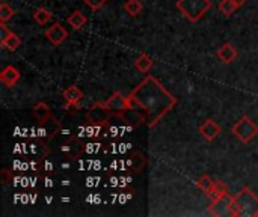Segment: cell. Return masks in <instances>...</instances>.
<instances>
[{"mask_svg": "<svg viewBox=\"0 0 258 217\" xmlns=\"http://www.w3.org/2000/svg\"><path fill=\"white\" fill-rule=\"evenodd\" d=\"M127 98L131 109L137 104L147 110V122L150 128H153L177 104V98L153 75L145 77V80Z\"/></svg>", "mask_w": 258, "mask_h": 217, "instance_id": "cell-1", "label": "cell"}, {"mask_svg": "<svg viewBox=\"0 0 258 217\" xmlns=\"http://www.w3.org/2000/svg\"><path fill=\"white\" fill-rule=\"evenodd\" d=\"M232 214H234V217H237V216L255 217V216H258V198L251 192L249 187L242 189L234 196Z\"/></svg>", "mask_w": 258, "mask_h": 217, "instance_id": "cell-2", "label": "cell"}, {"mask_svg": "<svg viewBox=\"0 0 258 217\" xmlns=\"http://www.w3.org/2000/svg\"><path fill=\"white\" fill-rule=\"evenodd\" d=\"M211 8L210 0H178L177 9L189 18L190 22H198Z\"/></svg>", "mask_w": 258, "mask_h": 217, "instance_id": "cell-3", "label": "cell"}, {"mask_svg": "<svg viewBox=\"0 0 258 217\" xmlns=\"http://www.w3.org/2000/svg\"><path fill=\"white\" fill-rule=\"evenodd\" d=\"M232 134L243 144H249L254 137L258 134V125L251 120L249 116H243L239 122H235L232 127Z\"/></svg>", "mask_w": 258, "mask_h": 217, "instance_id": "cell-4", "label": "cell"}, {"mask_svg": "<svg viewBox=\"0 0 258 217\" xmlns=\"http://www.w3.org/2000/svg\"><path fill=\"white\" fill-rule=\"evenodd\" d=\"M232 202H234V196L224 193L221 196H217V198L211 199V204L208 207V213L211 216H221V217L234 216L232 214Z\"/></svg>", "mask_w": 258, "mask_h": 217, "instance_id": "cell-5", "label": "cell"}, {"mask_svg": "<svg viewBox=\"0 0 258 217\" xmlns=\"http://www.w3.org/2000/svg\"><path fill=\"white\" fill-rule=\"evenodd\" d=\"M104 106L110 113H116V115H121L127 110H131L129 98H126L121 92H113L109 100L104 103Z\"/></svg>", "mask_w": 258, "mask_h": 217, "instance_id": "cell-6", "label": "cell"}, {"mask_svg": "<svg viewBox=\"0 0 258 217\" xmlns=\"http://www.w3.org/2000/svg\"><path fill=\"white\" fill-rule=\"evenodd\" d=\"M110 116V112L106 109L104 103L95 104L89 112H88V121L92 124H104Z\"/></svg>", "mask_w": 258, "mask_h": 217, "instance_id": "cell-7", "label": "cell"}, {"mask_svg": "<svg viewBox=\"0 0 258 217\" xmlns=\"http://www.w3.org/2000/svg\"><path fill=\"white\" fill-rule=\"evenodd\" d=\"M46 36L49 38V41H50L52 44L59 46V44H62V43L65 41V39H67L68 32H67V29H65L64 26H61L59 23H56V24H53L50 29L46 30Z\"/></svg>", "mask_w": 258, "mask_h": 217, "instance_id": "cell-8", "label": "cell"}, {"mask_svg": "<svg viewBox=\"0 0 258 217\" xmlns=\"http://www.w3.org/2000/svg\"><path fill=\"white\" fill-rule=\"evenodd\" d=\"M200 134L204 137L206 141L211 142L221 134V127H219V124L214 122L213 120H207V121H204L200 125Z\"/></svg>", "mask_w": 258, "mask_h": 217, "instance_id": "cell-9", "label": "cell"}, {"mask_svg": "<svg viewBox=\"0 0 258 217\" xmlns=\"http://www.w3.org/2000/svg\"><path fill=\"white\" fill-rule=\"evenodd\" d=\"M0 80H2L6 86H14L20 80V71L15 67L8 65L3 68L2 72H0Z\"/></svg>", "mask_w": 258, "mask_h": 217, "instance_id": "cell-10", "label": "cell"}, {"mask_svg": "<svg viewBox=\"0 0 258 217\" xmlns=\"http://www.w3.org/2000/svg\"><path fill=\"white\" fill-rule=\"evenodd\" d=\"M217 57H219L224 64H231L237 59V50L231 44H224L217 50Z\"/></svg>", "mask_w": 258, "mask_h": 217, "instance_id": "cell-11", "label": "cell"}, {"mask_svg": "<svg viewBox=\"0 0 258 217\" xmlns=\"http://www.w3.org/2000/svg\"><path fill=\"white\" fill-rule=\"evenodd\" d=\"M62 96L65 98V101H67L68 106H76L83 98V92L77 86H70L64 91Z\"/></svg>", "mask_w": 258, "mask_h": 217, "instance_id": "cell-12", "label": "cell"}, {"mask_svg": "<svg viewBox=\"0 0 258 217\" xmlns=\"http://www.w3.org/2000/svg\"><path fill=\"white\" fill-rule=\"evenodd\" d=\"M67 22H68V24L73 27V29H76V30H78V29H82L85 24H86V17H85V14L82 12V11H74L68 18H67Z\"/></svg>", "mask_w": 258, "mask_h": 217, "instance_id": "cell-13", "label": "cell"}, {"mask_svg": "<svg viewBox=\"0 0 258 217\" xmlns=\"http://www.w3.org/2000/svg\"><path fill=\"white\" fill-rule=\"evenodd\" d=\"M134 67L141 71V72H148L153 67V61H151V57L148 54H141L137 59H136V62H134Z\"/></svg>", "mask_w": 258, "mask_h": 217, "instance_id": "cell-14", "label": "cell"}, {"mask_svg": "<svg viewBox=\"0 0 258 217\" xmlns=\"http://www.w3.org/2000/svg\"><path fill=\"white\" fill-rule=\"evenodd\" d=\"M33 116L36 118L38 121L44 122L47 118L50 116V107L46 104V103H38L35 107H33Z\"/></svg>", "mask_w": 258, "mask_h": 217, "instance_id": "cell-15", "label": "cell"}, {"mask_svg": "<svg viewBox=\"0 0 258 217\" xmlns=\"http://www.w3.org/2000/svg\"><path fill=\"white\" fill-rule=\"evenodd\" d=\"M33 18H35V22L38 23V24H41V26H44V24H47L50 20H52V14L47 11V9H44V8H38L35 12H33Z\"/></svg>", "mask_w": 258, "mask_h": 217, "instance_id": "cell-16", "label": "cell"}, {"mask_svg": "<svg viewBox=\"0 0 258 217\" xmlns=\"http://www.w3.org/2000/svg\"><path fill=\"white\" fill-rule=\"evenodd\" d=\"M196 186H198V189H200L203 193H206V194H208L210 192H211V189H213V186H214V181L210 178L208 175H203L200 180L196 181Z\"/></svg>", "mask_w": 258, "mask_h": 217, "instance_id": "cell-17", "label": "cell"}, {"mask_svg": "<svg viewBox=\"0 0 258 217\" xmlns=\"http://www.w3.org/2000/svg\"><path fill=\"white\" fill-rule=\"evenodd\" d=\"M237 8H239V5H237L234 0H221V3H219V11L227 17H230Z\"/></svg>", "mask_w": 258, "mask_h": 217, "instance_id": "cell-18", "label": "cell"}, {"mask_svg": "<svg viewBox=\"0 0 258 217\" xmlns=\"http://www.w3.org/2000/svg\"><path fill=\"white\" fill-rule=\"evenodd\" d=\"M20 44H22V39H20L15 33H11V36L6 38L5 41L2 43V47H5V48L14 51V50H17V48L20 47Z\"/></svg>", "mask_w": 258, "mask_h": 217, "instance_id": "cell-19", "label": "cell"}, {"mask_svg": "<svg viewBox=\"0 0 258 217\" xmlns=\"http://www.w3.org/2000/svg\"><path fill=\"white\" fill-rule=\"evenodd\" d=\"M224 193H228L227 186H225L222 181H214V186H213L211 192H210L207 196H208L210 199H214V198H217V196H221V194H224Z\"/></svg>", "mask_w": 258, "mask_h": 217, "instance_id": "cell-20", "label": "cell"}, {"mask_svg": "<svg viewBox=\"0 0 258 217\" xmlns=\"http://www.w3.org/2000/svg\"><path fill=\"white\" fill-rule=\"evenodd\" d=\"M124 9L130 15H137L139 12L142 11V5H141L139 0H127V2L124 3Z\"/></svg>", "mask_w": 258, "mask_h": 217, "instance_id": "cell-21", "label": "cell"}, {"mask_svg": "<svg viewBox=\"0 0 258 217\" xmlns=\"http://www.w3.org/2000/svg\"><path fill=\"white\" fill-rule=\"evenodd\" d=\"M14 14H15V11L9 5H6V3L0 5V22L2 23H6L8 20H11L14 17Z\"/></svg>", "mask_w": 258, "mask_h": 217, "instance_id": "cell-22", "label": "cell"}, {"mask_svg": "<svg viewBox=\"0 0 258 217\" xmlns=\"http://www.w3.org/2000/svg\"><path fill=\"white\" fill-rule=\"evenodd\" d=\"M83 2L92 9H100L107 2V0H83Z\"/></svg>", "mask_w": 258, "mask_h": 217, "instance_id": "cell-23", "label": "cell"}, {"mask_svg": "<svg viewBox=\"0 0 258 217\" xmlns=\"http://www.w3.org/2000/svg\"><path fill=\"white\" fill-rule=\"evenodd\" d=\"M11 33H12V32H11L8 27H6V24H5V23L0 24V44H2L6 38H9V36H11Z\"/></svg>", "mask_w": 258, "mask_h": 217, "instance_id": "cell-24", "label": "cell"}, {"mask_svg": "<svg viewBox=\"0 0 258 217\" xmlns=\"http://www.w3.org/2000/svg\"><path fill=\"white\" fill-rule=\"evenodd\" d=\"M234 2H235L237 5H239V6H243V5L248 2V0H234Z\"/></svg>", "mask_w": 258, "mask_h": 217, "instance_id": "cell-25", "label": "cell"}]
</instances>
